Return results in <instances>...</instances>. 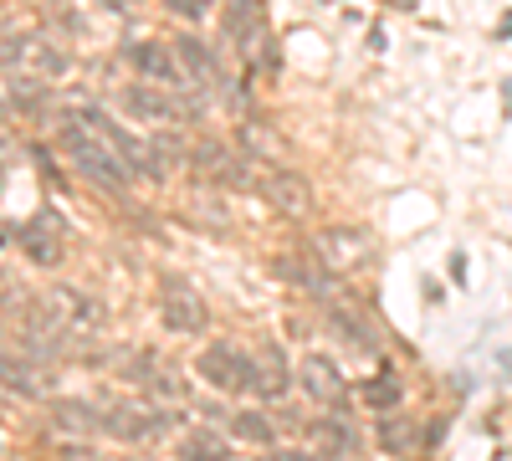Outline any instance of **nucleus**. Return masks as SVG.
<instances>
[{"label": "nucleus", "instance_id": "f257e3e1", "mask_svg": "<svg viewBox=\"0 0 512 461\" xmlns=\"http://www.w3.org/2000/svg\"><path fill=\"white\" fill-rule=\"evenodd\" d=\"M62 154H67L93 185H103V190H113V195L128 190V180H134V175H128V164H123V159H118V154L88 129V123L77 118V113L62 118Z\"/></svg>", "mask_w": 512, "mask_h": 461}, {"label": "nucleus", "instance_id": "f03ea898", "mask_svg": "<svg viewBox=\"0 0 512 461\" xmlns=\"http://www.w3.org/2000/svg\"><path fill=\"white\" fill-rule=\"evenodd\" d=\"M195 369H200V380L221 395H256V354H246L236 344H221V339L205 344Z\"/></svg>", "mask_w": 512, "mask_h": 461}, {"label": "nucleus", "instance_id": "7ed1b4c3", "mask_svg": "<svg viewBox=\"0 0 512 461\" xmlns=\"http://www.w3.org/2000/svg\"><path fill=\"white\" fill-rule=\"evenodd\" d=\"M0 62L21 77H62L67 72V52H57L36 31H0Z\"/></svg>", "mask_w": 512, "mask_h": 461}, {"label": "nucleus", "instance_id": "20e7f679", "mask_svg": "<svg viewBox=\"0 0 512 461\" xmlns=\"http://www.w3.org/2000/svg\"><path fill=\"white\" fill-rule=\"evenodd\" d=\"M297 385H303V395L318 410H328V415H349V405H354L344 369H338L328 354H303V364H297Z\"/></svg>", "mask_w": 512, "mask_h": 461}, {"label": "nucleus", "instance_id": "39448f33", "mask_svg": "<svg viewBox=\"0 0 512 461\" xmlns=\"http://www.w3.org/2000/svg\"><path fill=\"white\" fill-rule=\"evenodd\" d=\"M72 113H77L82 123H88V129H93V134H98V139H103L123 164H128V175H149V180H159V170H154V149H149L139 134H128L123 123H118V118H108L103 108H72Z\"/></svg>", "mask_w": 512, "mask_h": 461}, {"label": "nucleus", "instance_id": "423d86ee", "mask_svg": "<svg viewBox=\"0 0 512 461\" xmlns=\"http://www.w3.org/2000/svg\"><path fill=\"white\" fill-rule=\"evenodd\" d=\"M313 257L328 267V272H359L369 257H374V241H369V231H359V226H323L318 236H313Z\"/></svg>", "mask_w": 512, "mask_h": 461}, {"label": "nucleus", "instance_id": "0eeeda50", "mask_svg": "<svg viewBox=\"0 0 512 461\" xmlns=\"http://www.w3.org/2000/svg\"><path fill=\"white\" fill-rule=\"evenodd\" d=\"M123 57L134 62V72L144 82H154V88H190V77H185V67H180L169 41H128Z\"/></svg>", "mask_w": 512, "mask_h": 461}, {"label": "nucleus", "instance_id": "6e6552de", "mask_svg": "<svg viewBox=\"0 0 512 461\" xmlns=\"http://www.w3.org/2000/svg\"><path fill=\"white\" fill-rule=\"evenodd\" d=\"M159 308H164V323L175 333H205V323H210L205 303L195 298V287L180 282V277H159Z\"/></svg>", "mask_w": 512, "mask_h": 461}, {"label": "nucleus", "instance_id": "1a4fd4ad", "mask_svg": "<svg viewBox=\"0 0 512 461\" xmlns=\"http://www.w3.org/2000/svg\"><path fill=\"white\" fill-rule=\"evenodd\" d=\"M169 47H175V57H180L185 77H190V88H226V62H221V52L210 47V41H200V36H175Z\"/></svg>", "mask_w": 512, "mask_h": 461}, {"label": "nucleus", "instance_id": "9d476101", "mask_svg": "<svg viewBox=\"0 0 512 461\" xmlns=\"http://www.w3.org/2000/svg\"><path fill=\"white\" fill-rule=\"evenodd\" d=\"M169 421L164 415H154V410H144V405H134V400H113V405H103V436H118V441H149V436H159Z\"/></svg>", "mask_w": 512, "mask_h": 461}, {"label": "nucleus", "instance_id": "9b49d317", "mask_svg": "<svg viewBox=\"0 0 512 461\" xmlns=\"http://www.w3.org/2000/svg\"><path fill=\"white\" fill-rule=\"evenodd\" d=\"M21 251L36 262V267H57L62 262V226L52 221V216H36V221H26L21 226Z\"/></svg>", "mask_w": 512, "mask_h": 461}, {"label": "nucleus", "instance_id": "f8f14e48", "mask_svg": "<svg viewBox=\"0 0 512 461\" xmlns=\"http://www.w3.org/2000/svg\"><path fill=\"white\" fill-rule=\"evenodd\" d=\"M123 108L144 118V123H169V118H180V103L169 98L164 88H154V82H128L123 88Z\"/></svg>", "mask_w": 512, "mask_h": 461}, {"label": "nucleus", "instance_id": "ddd939ff", "mask_svg": "<svg viewBox=\"0 0 512 461\" xmlns=\"http://www.w3.org/2000/svg\"><path fill=\"white\" fill-rule=\"evenodd\" d=\"M256 185H262V195L277 205V211H287V216L308 211V185L297 180V175H287V170H277V164H267V170H256Z\"/></svg>", "mask_w": 512, "mask_h": 461}, {"label": "nucleus", "instance_id": "4468645a", "mask_svg": "<svg viewBox=\"0 0 512 461\" xmlns=\"http://www.w3.org/2000/svg\"><path fill=\"white\" fill-rule=\"evenodd\" d=\"M190 164L205 175V180H216V185H241L251 170L236 159V149H226V144H200L195 154H190Z\"/></svg>", "mask_w": 512, "mask_h": 461}, {"label": "nucleus", "instance_id": "2eb2a0df", "mask_svg": "<svg viewBox=\"0 0 512 461\" xmlns=\"http://www.w3.org/2000/svg\"><path fill=\"white\" fill-rule=\"evenodd\" d=\"M0 395H16V400H36V395H47V374H41L36 364H26V359H11V354H0Z\"/></svg>", "mask_w": 512, "mask_h": 461}, {"label": "nucleus", "instance_id": "dca6fc26", "mask_svg": "<svg viewBox=\"0 0 512 461\" xmlns=\"http://www.w3.org/2000/svg\"><path fill=\"white\" fill-rule=\"evenodd\" d=\"M52 308H57L62 328H72V333H93V328L103 323V308H98L93 298H82L77 287H62L57 298H52Z\"/></svg>", "mask_w": 512, "mask_h": 461}, {"label": "nucleus", "instance_id": "f3484780", "mask_svg": "<svg viewBox=\"0 0 512 461\" xmlns=\"http://www.w3.org/2000/svg\"><path fill=\"white\" fill-rule=\"evenodd\" d=\"M292 385V369H287V354L277 344H267L262 354H256V395L262 400H282Z\"/></svg>", "mask_w": 512, "mask_h": 461}, {"label": "nucleus", "instance_id": "a211bd4d", "mask_svg": "<svg viewBox=\"0 0 512 461\" xmlns=\"http://www.w3.org/2000/svg\"><path fill=\"white\" fill-rule=\"evenodd\" d=\"M318 441L323 456H354L359 451V436H354V421H344V415H323V421H313L308 431Z\"/></svg>", "mask_w": 512, "mask_h": 461}, {"label": "nucleus", "instance_id": "6ab92c4d", "mask_svg": "<svg viewBox=\"0 0 512 461\" xmlns=\"http://www.w3.org/2000/svg\"><path fill=\"white\" fill-rule=\"evenodd\" d=\"M57 426H62L67 436H103V405L72 395V400L57 405Z\"/></svg>", "mask_w": 512, "mask_h": 461}, {"label": "nucleus", "instance_id": "aec40b11", "mask_svg": "<svg viewBox=\"0 0 512 461\" xmlns=\"http://www.w3.org/2000/svg\"><path fill=\"white\" fill-rule=\"evenodd\" d=\"M328 323H333L338 339H349L354 349H369V354H374V328H369L359 313H349L344 303H328Z\"/></svg>", "mask_w": 512, "mask_h": 461}, {"label": "nucleus", "instance_id": "412c9836", "mask_svg": "<svg viewBox=\"0 0 512 461\" xmlns=\"http://www.w3.org/2000/svg\"><path fill=\"white\" fill-rule=\"evenodd\" d=\"M379 451L384 456H410L415 451V426L405 415H379Z\"/></svg>", "mask_w": 512, "mask_h": 461}, {"label": "nucleus", "instance_id": "4be33fe9", "mask_svg": "<svg viewBox=\"0 0 512 461\" xmlns=\"http://www.w3.org/2000/svg\"><path fill=\"white\" fill-rule=\"evenodd\" d=\"M231 436L251 441V446H267L277 436V426H272V415H262V410H236L231 415Z\"/></svg>", "mask_w": 512, "mask_h": 461}, {"label": "nucleus", "instance_id": "5701e85b", "mask_svg": "<svg viewBox=\"0 0 512 461\" xmlns=\"http://www.w3.org/2000/svg\"><path fill=\"white\" fill-rule=\"evenodd\" d=\"M180 461H231V446L216 431H195V436H185Z\"/></svg>", "mask_w": 512, "mask_h": 461}, {"label": "nucleus", "instance_id": "b1692460", "mask_svg": "<svg viewBox=\"0 0 512 461\" xmlns=\"http://www.w3.org/2000/svg\"><path fill=\"white\" fill-rule=\"evenodd\" d=\"M359 395H364L379 415H390V410L400 405V385L390 380V374H374V380H364V385H359Z\"/></svg>", "mask_w": 512, "mask_h": 461}, {"label": "nucleus", "instance_id": "393cba45", "mask_svg": "<svg viewBox=\"0 0 512 461\" xmlns=\"http://www.w3.org/2000/svg\"><path fill=\"white\" fill-rule=\"evenodd\" d=\"M11 98H16L26 113H41V103H47V88H41L36 77H21V72H16V82H11Z\"/></svg>", "mask_w": 512, "mask_h": 461}, {"label": "nucleus", "instance_id": "a878e982", "mask_svg": "<svg viewBox=\"0 0 512 461\" xmlns=\"http://www.w3.org/2000/svg\"><path fill=\"white\" fill-rule=\"evenodd\" d=\"M175 16H185V21H205L210 16V0H164Z\"/></svg>", "mask_w": 512, "mask_h": 461}, {"label": "nucleus", "instance_id": "bb28decb", "mask_svg": "<svg viewBox=\"0 0 512 461\" xmlns=\"http://www.w3.org/2000/svg\"><path fill=\"white\" fill-rule=\"evenodd\" d=\"M267 461H333V456H323V451H308V446H303V451H272Z\"/></svg>", "mask_w": 512, "mask_h": 461}, {"label": "nucleus", "instance_id": "cd10ccee", "mask_svg": "<svg viewBox=\"0 0 512 461\" xmlns=\"http://www.w3.org/2000/svg\"><path fill=\"white\" fill-rule=\"evenodd\" d=\"M226 6H236V11H262V0H226Z\"/></svg>", "mask_w": 512, "mask_h": 461}]
</instances>
